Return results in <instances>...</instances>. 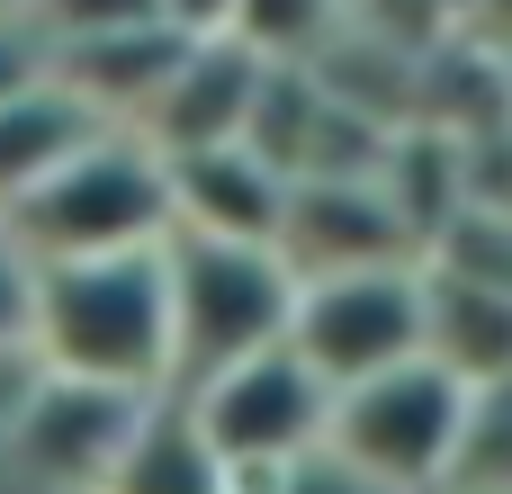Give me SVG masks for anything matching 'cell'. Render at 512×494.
I'll return each instance as SVG.
<instances>
[{
	"mask_svg": "<svg viewBox=\"0 0 512 494\" xmlns=\"http://www.w3.org/2000/svg\"><path fill=\"white\" fill-rule=\"evenodd\" d=\"M27 360H36L45 378H72V387L171 396V288H162V243H153V252L36 261Z\"/></svg>",
	"mask_w": 512,
	"mask_h": 494,
	"instance_id": "obj_1",
	"label": "cell"
},
{
	"mask_svg": "<svg viewBox=\"0 0 512 494\" xmlns=\"http://www.w3.org/2000/svg\"><path fill=\"white\" fill-rule=\"evenodd\" d=\"M162 288H171V387H198L252 351L288 342L297 270L261 234H162Z\"/></svg>",
	"mask_w": 512,
	"mask_h": 494,
	"instance_id": "obj_2",
	"label": "cell"
},
{
	"mask_svg": "<svg viewBox=\"0 0 512 494\" xmlns=\"http://www.w3.org/2000/svg\"><path fill=\"white\" fill-rule=\"evenodd\" d=\"M9 243L27 261H90V252H153L171 234V171L135 126L81 135L9 216Z\"/></svg>",
	"mask_w": 512,
	"mask_h": 494,
	"instance_id": "obj_3",
	"label": "cell"
},
{
	"mask_svg": "<svg viewBox=\"0 0 512 494\" xmlns=\"http://www.w3.org/2000/svg\"><path fill=\"white\" fill-rule=\"evenodd\" d=\"M468 405H477V387L450 378V369L423 351V360H405V369H378V378L342 387L324 441H333L351 468H369L387 494H441L459 477Z\"/></svg>",
	"mask_w": 512,
	"mask_h": 494,
	"instance_id": "obj_4",
	"label": "cell"
},
{
	"mask_svg": "<svg viewBox=\"0 0 512 494\" xmlns=\"http://www.w3.org/2000/svg\"><path fill=\"white\" fill-rule=\"evenodd\" d=\"M423 324H432V261H369V270L297 279L288 351L342 396L378 369L423 360Z\"/></svg>",
	"mask_w": 512,
	"mask_h": 494,
	"instance_id": "obj_5",
	"label": "cell"
},
{
	"mask_svg": "<svg viewBox=\"0 0 512 494\" xmlns=\"http://www.w3.org/2000/svg\"><path fill=\"white\" fill-rule=\"evenodd\" d=\"M189 405V423L207 432V450L225 459L234 494H252L261 477H279L288 459H306L324 432H333V387L279 342V351H252L198 387H171Z\"/></svg>",
	"mask_w": 512,
	"mask_h": 494,
	"instance_id": "obj_6",
	"label": "cell"
},
{
	"mask_svg": "<svg viewBox=\"0 0 512 494\" xmlns=\"http://www.w3.org/2000/svg\"><path fill=\"white\" fill-rule=\"evenodd\" d=\"M297 279H324V270H369V261H423V234L405 225V207L387 198L378 171H342V180H288V207H279V234Z\"/></svg>",
	"mask_w": 512,
	"mask_h": 494,
	"instance_id": "obj_7",
	"label": "cell"
},
{
	"mask_svg": "<svg viewBox=\"0 0 512 494\" xmlns=\"http://www.w3.org/2000/svg\"><path fill=\"white\" fill-rule=\"evenodd\" d=\"M261 81H270V63H261L252 45H234V36H189V45H180V63H171V81L153 90V108H144V126H135V135H144L153 153L234 144V135H252Z\"/></svg>",
	"mask_w": 512,
	"mask_h": 494,
	"instance_id": "obj_8",
	"label": "cell"
},
{
	"mask_svg": "<svg viewBox=\"0 0 512 494\" xmlns=\"http://www.w3.org/2000/svg\"><path fill=\"white\" fill-rule=\"evenodd\" d=\"M171 171V225L189 234H279V207H288V171L234 135V144H198V153H162Z\"/></svg>",
	"mask_w": 512,
	"mask_h": 494,
	"instance_id": "obj_9",
	"label": "cell"
},
{
	"mask_svg": "<svg viewBox=\"0 0 512 494\" xmlns=\"http://www.w3.org/2000/svg\"><path fill=\"white\" fill-rule=\"evenodd\" d=\"M423 351H432L450 378H468V387H504L512 378V279L432 261V324H423Z\"/></svg>",
	"mask_w": 512,
	"mask_h": 494,
	"instance_id": "obj_10",
	"label": "cell"
},
{
	"mask_svg": "<svg viewBox=\"0 0 512 494\" xmlns=\"http://www.w3.org/2000/svg\"><path fill=\"white\" fill-rule=\"evenodd\" d=\"M90 494H234V477H225V459L207 450V432L189 423V405H180V396H153V405L126 423L108 477Z\"/></svg>",
	"mask_w": 512,
	"mask_h": 494,
	"instance_id": "obj_11",
	"label": "cell"
},
{
	"mask_svg": "<svg viewBox=\"0 0 512 494\" xmlns=\"http://www.w3.org/2000/svg\"><path fill=\"white\" fill-rule=\"evenodd\" d=\"M81 135H99V117H90L54 72L27 81V90H9V99H0V216H9V207H18L72 144H81Z\"/></svg>",
	"mask_w": 512,
	"mask_h": 494,
	"instance_id": "obj_12",
	"label": "cell"
},
{
	"mask_svg": "<svg viewBox=\"0 0 512 494\" xmlns=\"http://www.w3.org/2000/svg\"><path fill=\"white\" fill-rule=\"evenodd\" d=\"M342 18H351L342 0H234L225 36H234V45H252L261 63H315V54H324V36H333Z\"/></svg>",
	"mask_w": 512,
	"mask_h": 494,
	"instance_id": "obj_13",
	"label": "cell"
},
{
	"mask_svg": "<svg viewBox=\"0 0 512 494\" xmlns=\"http://www.w3.org/2000/svg\"><path fill=\"white\" fill-rule=\"evenodd\" d=\"M27 18L45 27V45H81V36H117V27H162L153 0H27Z\"/></svg>",
	"mask_w": 512,
	"mask_h": 494,
	"instance_id": "obj_14",
	"label": "cell"
},
{
	"mask_svg": "<svg viewBox=\"0 0 512 494\" xmlns=\"http://www.w3.org/2000/svg\"><path fill=\"white\" fill-rule=\"evenodd\" d=\"M27 324H36V261L0 225V369H27Z\"/></svg>",
	"mask_w": 512,
	"mask_h": 494,
	"instance_id": "obj_15",
	"label": "cell"
},
{
	"mask_svg": "<svg viewBox=\"0 0 512 494\" xmlns=\"http://www.w3.org/2000/svg\"><path fill=\"white\" fill-rule=\"evenodd\" d=\"M252 494H387V486H378L369 468H351V459H342L333 441H315L306 459H288L279 477H261Z\"/></svg>",
	"mask_w": 512,
	"mask_h": 494,
	"instance_id": "obj_16",
	"label": "cell"
},
{
	"mask_svg": "<svg viewBox=\"0 0 512 494\" xmlns=\"http://www.w3.org/2000/svg\"><path fill=\"white\" fill-rule=\"evenodd\" d=\"M45 72H54V45H45V27L27 18V0H18V9L0 18V99L27 90V81H45Z\"/></svg>",
	"mask_w": 512,
	"mask_h": 494,
	"instance_id": "obj_17",
	"label": "cell"
},
{
	"mask_svg": "<svg viewBox=\"0 0 512 494\" xmlns=\"http://www.w3.org/2000/svg\"><path fill=\"white\" fill-rule=\"evenodd\" d=\"M153 18H162V27H180V36H225L234 0H153Z\"/></svg>",
	"mask_w": 512,
	"mask_h": 494,
	"instance_id": "obj_18",
	"label": "cell"
},
{
	"mask_svg": "<svg viewBox=\"0 0 512 494\" xmlns=\"http://www.w3.org/2000/svg\"><path fill=\"white\" fill-rule=\"evenodd\" d=\"M9 9H18V0H0V18H9Z\"/></svg>",
	"mask_w": 512,
	"mask_h": 494,
	"instance_id": "obj_19",
	"label": "cell"
},
{
	"mask_svg": "<svg viewBox=\"0 0 512 494\" xmlns=\"http://www.w3.org/2000/svg\"><path fill=\"white\" fill-rule=\"evenodd\" d=\"M342 9H360V0H342Z\"/></svg>",
	"mask_w": 512,
	"mask_h": 494,
	"instance_id": "obj_20",
	"label": "cell"
}]
</instances>
